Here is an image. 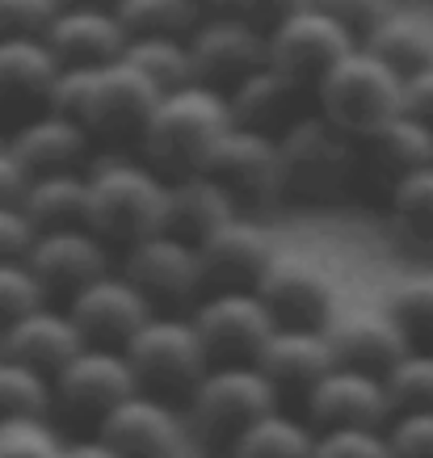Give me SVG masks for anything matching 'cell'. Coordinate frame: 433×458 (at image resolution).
Here are the masks:
<instances>
[{
    "label": "cell",
    "instance_id": "1",
    "mask_svg": "<svg viewBox=\"0 0 433 458\" xmlns=\"http://www.w3.org/2000/svg\"><path fill=\"white\" fill-rule=\"evenodd\" d=\"M156 98H160V84L126 55H118L106 64H64L47 106L72 114L76 123L89 126V135L140 140Z\"/></svg>",
    "mask_w": 433,
    "mask_h": 458
},
{
    "label": "cell",
    "instance_id": "2",
    "mask_svg": "<svg viewBox=\"0 0 433 458\" xmlns=\"http://www.w3.org/2000/svg\"><path fill=\"white\" fill-rule=\"evenodd\" d=\"M84 177H89L84 223L110 249H131L135 240L165 232L168 177L160 168L131 156H110V160H98Z\"/></svg>",
    "mask_w": 433,
    "mask_h": 458
},
{
    "label": "cell",
    "instance_id": "3",
    "mask_svg": "<svg viewBox=\"0 0 433 458\" xmlns=\"http://www.w3.org/2000/svg\"><path fill=\"white\" fill-rule=\"evenodd\" d=\"M227 123H232V106H227L224 89L202 81L165 89L140 131L143 160L152 168H160L165 177L198 173L207 148L219 140V131Z\"/></svg>",
    "mask_w": 433,
    "mask_h": 458
},
{
    "label": "cell",
    "instance_id": "4",
    "mask_svg": "<svg viewBox=\"0 0 433 458\" xmlns=\"http://www.w3.org/2000/svg\"><path fill=\"white\" fill-rule=\"evenodd\" d=\"M282 198L328 207L353 190L358 181V140L328 123L320 110L299 114L278 131Z\"/></svg>",
    "mask_w": 433,
    "mask_h": 458
},
{
    "label": "cell",
    "instance_id": "5",
    "mask_svg": "<svg viewBox=\"0 0 433 458\" xmlns=\"http://www.w3.org/2000/svg\"><path fill=\"white\" fill-rule=\"evenodd\" d=\"M311 98L328 123H336L353 140H366L395 114H404V76L358 42L316 81Z\"/></svg>",
    "mask_w": 433,
    "mask_h": 458
},
{
    "label": "cell",
    "instance_id": "6",
    "mask_svg": "<svg viewBox=\"0 0 433 458\" xmlns=\"http://www.w3.org/2000/svg\"><path fill=\"white\" fill-rule=\"evenodd\" d=\"M278 408V391L257 361H210L185 395L190 437L227 450L257 417Z\"/></svg>",
    "mask_w": 433,
    "mask_h": 458
},
{
    "label": "cell",
    "instance_id": "7",
    "mask_svg": "<svg viewBox=\"0 0 433 458\" xmlns=\"http://www.w3.org/2000/svg\"><path fill=\"white\" fill-rule=\"evenodd\" d=\"M123 353L131 358V370L140 378L143 391L156 395H190L198 378L207 375L210 353L198 336L194 319L177 316H152L140 333L123 345Z\"/></svg>",
    "mask_w": 433,
    "mask_h": 458
},
{
    "label": "cell",
    "instance_id": "8",
    "mask_svg": "<svg viewBox=\"0 0 433 458\" xmlns=\"http://www.w3.org/2000/svg\"><path fill=\"white\" fill-rule=\"evenodd\" d=\"M198 173L219 181L236 207H266L269 198H282V160H278V135L252 131V126L227 123L219 140L207 148Z\"/></svg>",
    "mask_w": 433,
    "mask_h": 458
},
{
    "label": "cell",
    "instance_id": "9",
    "mask_svg": "<svg viewBox=\"0 0 433 458\" xmlns=\"http://www.w3.org/2000/svg\"><path fill=\"white\" fill-rule=\"evenodd\" d=\"M51 387H55V412H64L68 420L101 425L114 403L140 391V378L118 345H84L51 375Z\"/></svg>",
    "mask_w": 433,
    "mask_h": 458
},
{
    "label": "cell",
    "instance_id": "10",
    "mask_svg": "<svg viewBox=\"0 0 433 458\" xmlns=\"http://www.w3.org/2000/svg\"><path fill=\"white\" fill-rule=\"evenodd\" d=\"M266 34H269V64L282 68L286 76H294L303 89H316L324 72L358 47V34L341 26L316 0L286 13L282 21H274Z\"/></svg>",
    "mask_w": 433,
    "mask_h": 458
},
{
    "label": "cell",
    "instance_id": "11",
    "mask_svg": "<svg viewBox=\"0 0 433 458\" xmlns=\"http://www.w3.org/2000/svg\"><path fill=\"white\" fill-rule=\"evenodd\" d=\"M98 433L123 458H185L190 445V425L173 408V400L143 387L131 391L123 403H114Z\"/></svg>",
    "mask_w": 433,
    "mask_h": 458
},
{
    "label": "cell",
    "instance_id": "12",
    "mask_svg": "<svg viewBox=\"0 0 433 458\" xmlns=\"http://www.w3.org/2000/svg\"><path fill=\"white\" fill-rule=\"evenodd\" d=\"M190 55H194V76L215 89H232L257 72L269 59V34L244 13L227 9V13L202 17L190 30Z\"/></svg>",
    "mask_w": 433,
    "mask_h": 458
},
{
    "label": "cell",
    "instance_id": "13",
    "mask_svg": "<svg viewBox=\"0 0 433 458\" xmlns=\"http://www.w3.org/2000/svg\"><path fill=\"white\" fill-rule=\"evenodd\" d=\"M190 319L210 361H252L266 336L278 328L274 311L257 291H207Z\"/></svg>",
    "mask_w": 433,
    "mask_h": 458
},
{
    "label": "cell",
    "instance_id": "14",
    "mask_svg": "<svg viewBox=\"0 0 433 458\" xmlns=\"http://www.w3.org/2000/svg\"><path fill=\"white\" fill-rule=\"evenodd\" d=\"M303 412H308L311 429H350V425L387 429L395 417L383 375H370V370H358V366H341V361L308 391Z\"/></svg>",
    "mask_w": 433,
    "mask_h": 458
},
{
    "label": "cell",
    "instance_id": "15",
    "mask_svg": "<svg viewBox=\"0 0 433 458\" xmlns=\"http://www.w3.org/2000/svg\"><path fill=\"white\" fill-rule=\"evenodd\" d=\"M252 291L266 299L278 324H294V328H328V319L336 316V286L333 274L311 257H291L278 252L266 265L261 282Z\"/></svg>",
    "mask_w": 433,
    "mask_h": 458
},
{
    "label": "cell",
    "instance_id": "16",
    "mask_svg": "<svg viewBox=\"0 0 433 458\" xmlns=\"http://www.w3.org/2000/svg\"><path fill=\"white\" fill-rule=\"evenodd\" d=\"M123 274L152 307H182L190 303L207 282H202V261H198V244L173 236V232H156V236L135 240L123 257Z\"/></svg>",
    "mask_w": 433,
    "mask_h": 458
},
{
    "label": "cell",
    "instance_id": "17",
    "mask_svg": "<svg viewBox=\"0 0 433 458\" xmlns=\"http://www.w3.org/2000/svg\"><path fill=\"white\" fill-rule=\"evenodd\" d=\"M68 316L89 345H118L123 349L143 324L156 316L148 294L126 278V274H101V278L84 282L81 291L68 299Z\"/></svg>",
    "mask_w": 433,
    "mask_h": 458
},
{
    "label": "cell",
    "instance_id": "18",
    "mask_svg": "<svg viewBox=\"0 0 433 458\" xmlns=\"http://www.w3.org/2000/svg\"><path fill=\"white\" fill-rule=\"evenodd\" d=\"M26 261H30V269L38 274L42 291L72 299L84 282L101 278V274L110 269V244H106L89 223L47 227V232L34 236Z\"/></svg>",
    "mask_w": 433,
    "mask_h": 458
},
{
    "label": "cell",
    "instance_id": "19",
    "mask_svg": "<svg viewBox=\"0 0 433 458\" xmlns=\"http://www.w3.org/2000/svg\"><path fill=\"white\" fill-rule=\"evenodd\" d=\"M274 257H278L274 236H269L261 223L240 219V215L227 219L219 232H210L198 244L207 291H252Z\"/></svg>",
    "mask_w": 433,
    "mask_h": 458
},
{
    "label": "cell",
    "instance_id": "20",
    "mask_svg": "<svg viewBox=\"0 0 433 458\" xmlns=\"http://www.w3.org/2000/svg\"><path fill=\"white\" fill-rule=\"evenodd\" d=\"M252 361L274 383L278 400H299V403L308 400V391L336 366L328 333L324 328H294V324H278Z\"/></svg>",
    "mask_w": 433,
    "mask_h": 458
},
{
    "label": "cell",
    "instance_id": "21",
    "mask_svg": "<svg viewBox=\"0 0 433 458\" xmlns=\"http://www.w3.org/2000/svg\"><path fill=\"white\" fill-rule=\"evenodd\" d=\"M328 345L341 366H358L370 375H387L404 358L412 341L387 307H350L328 319Z\"/></svg>",
    "mask_w": 433,
    "mask_h": 458
},
{
    "label": "cell",
    "instance_id": "22",
    "mask_svg": "<svg viewBox=\"0 0 433 458\" xmlns=\"http://www.w3.org/2000/svg\"><path fill=\"white\" fill-rule=\"evenodd\" d=\"M433 160V126L412 118V114H395L392 123H383L370 131L366 140H358V177L378 181L392 194L395 181H404L408 173H417L420 165Z\"/></svg>",
    "mask_w": 433,
    "mask_h": 458
},
{
    "label": "cell",
    "instance_id": "23",
    "mask_svg": "<svg viewBox=\"0 0 433 458\" xmlns=\"http://www.w3.org/2000/svg\"><path fill=\"white\" fill-rule=\"evenodd\" d=\"M47 42L55 47L59 64H106L126 51L131 30L114 4H64L47 26Z\"/></svg>",
    "mask_w": 433,
    "mask_h": 458
},
{
    "label": "cell",
    "instance_id": "24",
    "mask_svg": "<svg viewBox=\"0 0 433 458\" xmlns=\"http://www.w3.org/2000/svg\"><path fill=\"white\" fill-rule=\"evenodd\" d=\"M59 68L47 34H0V106L42 110Z\"/></svg>",
    "mask_w": 433,
    "mask_h": 458
},
{
    "label": "cell",
    "instance_id": "25",
    "mask_svg": "<svg viewBox=\"0 0 433 458\" xmlns=\"http://www.w3.org/2000/svg\"><path fill=\"white\" fill-rule=\"evenodd\" d=\"M89 126L76 123L72 114H59L51 106H42L9 135V148L17 160L26 165V173H55V168H76L89 152Z\"/></svg>",
    "mask_w": 433,
    "mask_h": 458
},
{
    "label": "cell",
    "instance_id": "26",
    "mask_svg": "<svg viewBox=\"0 0 433 458\" xmlns=\"http://www.w3.org/2000/svg\"><path fill=\"white\" fill-rule=\"evenodd\" d=\"M303 93H308L303 84L294 81V76H286L282 68H274V64L266 59L257 72H249L244 81H236L232 89H227L232 123L278 135L291 118H299V114H294V106H299V98H303Z\"/></svg>",
    "mask_w": 433,
    "mask_h": 458
},
{
    "label": "cell",
    "instance_id": "27",
    "mask_svg": "<svg viewBox=\"0 0 433 458\" xmlns=\"http://www.w3.org/2000/svg\"><path fill=\"white\" fill-rule=\"evenodd\" d=\"M240 207L219 181H210L207 173H182L168 177V219L165 232L202 244L210 232H219L227 219H236Z\"/></svg>",
    "mask_w": 433,
    "mask_h": 458
},
{
    "label": "cell",
    "instance_id": "28",
    "mask_svg": "<svg viewBox=\"0 0 433 458\" xmlns=\"http://www.w3.org/2000/svg\"><path fill=\"white\" fill-rule=\"evenodd\" d=\"M84 345H89V341L81 336L76 319H72L68 311H51L47 303L26 311V316H17L13 324H4V353L38 366L47 375H55L59 366H64L72 353H81Z\"/></svg>",
    "mask_w": 433,
    "mask_h": 458
},
{
    "label": "cell",
    "instance_id": "29",
    "mask_svg": "<svg viewBox=\"0 0 433 458\" xmlns=\"http://www.w3.org/2000/svg\"><path fill=\"white\" fill-rule=\"evenodd\" d=\"M21 210L30 223L47 232V227H72L84 223V207H89V177L81 168H55V173H34L21 190Z\"/></svg>",
    "mask_w": 433,
    "mask_h": 458
},
{
    "label": "cell",
    "instance_id": "30",
    "mask_svg": "<svg viewBox=\"0 0 433 458\" xmlns=\"http://www.w3.org/2000/svg\"><path fill=\"white\" fill-rule=\"evenodd\" d=\"M311 450H316V429L274 408L227 445V458H311Z\"/></svg>",
    "mask_w": 433,
    "mask_h": 458
},
{
    "label": "cell",
    "instance_id": "31",
    "mask_svg": "<svg viewBox=\"0 0 433 458\" xmlns=\"http://www.w3.org/2000/svg\"><path fill=\"white\" fill-rule=\"evenodd\" d=\"M362 47H370L378 59H387L400 76H408V72L433 64V26L425 17H412L404 9H395L387 21H378L366 34Z\"/></svg>",
    "mask_w": 433,
    "mask_h": 458
},
{
    "label": "cell",
    "instance_id": "32",
    "mask_svg": "<svg viewBox=\"0 0 433 458\" xmlns=\"http://www.w3.org/2000/svg\"><path fill=\"white\" fill-rule=\"evenodd\" d=\"M387 210H392L395 236L404 244L433 249V160L408 173L404 181H395L387 194Z\"/></svg>",
    "mask_w": 433,
    "mask_h": 458
},
{
    "label": "cell",
    "instance_id": "33",
    "mask_svg": "<svg viewBox=\"0 0 433 458\" xmlns=\"http://www.w3.org/2000/svg\"><path fill=\"white\" fill-rule=\"evenodd\" d=\"M135 68H143L165 89H177V84L198 81L194 76V55H190V34H131L123 51Z\"/></svg>",
    "mask_w": 433,
    "mask_h": 458
},
{
    "label": "cell",
    "instance_id": "34",
    "mask_svg": "<svg viewBox=\"0 0 433 458\" xmlns=\"http://www.w3.org/2000/svg\"><path fill=\"white\" fill-rule=\"evenodd\" d=\"M55 412V387L51 375L30 361L0 353V420L4 417H51Z\"/></svg>",
    "mask_w": 433,
    "mask_h": 458
},
{
    "label": "cell",
    "instance_id": "35",
    "mask_svg": "<svg viewBox=\"0 0 433 458\" xmlns=\"http://www.w3.org/2000/svg\"><path fill=\"white\" fill-rule=\"evenodd\" d=\"M114 9L131 34H190L207 17L202 0H118Z\"/></svg>",
    "mask_w": 433,
    "mask_h": 458
},
{
    "label": "cell",
    "instance_id": "36",
    "mask_svg": "<svg viewBox=\"0 0 433 458\" xmlns=\"http://www.w3.org/2000/svg\"><path fill=\"white\" fill-rule=\"evenodd\" d=\"M383 383H387L395 412H425V408H433V349L412 345L383 375Z\"/></svg>",
    "mask_w": 433,
    "mask_h": 458
},
{
    "label": "cell",
    "instance_id": "37",
    "mask_svg": "<svg viewBox=\"0 0 433 458\" xmlns=\"http://www.w3.org/2000/svg\"><path fill=\"white\" fill-rule=\"evenodd\" d=\"M387 311L400 319L412 345H433V274L404 278L387 299Z\"/></svg>",
    "mask_w": 433,
    "mask_h": 458
},
{
    "label": "cell",
    "instance_id": "38",
    "mask_svg": "<svg viewBox=\"0 0 433 458\" xmlns=\"http://www.w3.org/2000/svg\"><path fill=\"white\" fill-rule=\"evenodd\" d=\"M59 433L47 417H4L0 420V458H64Z\"/></svg>",
    "mask_w": 433,
    "mask_h": 458
},
{
    "label": "cell",
    "instance_id": "39",
    "mask_svg": "<svg viewBox=\"0 0 433 458\" xmlns=\"http://www.w3.org/2000/svg\"><path fill=\"white\" fill-rule=\"evenodd\" d=\"M42 303H47V291L26 257H4L0 261V324H13L17 316H26Z\"/></svg>",
    "mask_w": 433,
    "mask_h": 458
},
{
    "label": "cell",
    "instance_id": "40",
    "mask_svg": "<svg viewBox=\"0 0 433 458\" xmlns=\"http://www.w3.org/2000/svg\"><path fill=\"white\" fill-rule=\"evenodd\" d=\"M311 458H392L387 429H316V450Z\"/></svg>",
    "mask_w": 433,
    "mask_h": 458
},
{
    "label": "cell",
    "instance_id": "41",
    "mask_svg": "<svg viewBox=\"0 0 433 458\" xmlns=\"http://www.w3.org/2000/svg\"><path fill=\"white\" fill-rule=\"evenodd\" d=\"M392 458H433V408L425 412H395L387 425Z\"/></svg>",
    "mask_w": 433,
    "mask_h": 458
},
{
    "label": "cell",
    "instance_id": "42",
    "mask_svg": "<svg viewBox=\"0 0 433 458\" xmlns=\"http://www.w3.org/2000/svg\"><path fill=\"white\" fill-rule=\"evenodd\" d=\"M64 0H0V34H47Z\"/></svg>",
    "mask_w": 433,
    "mask_h": 458
},
{
    "label": "cell",
    "instance_id": "43",
    "mask_svg": "<svg viewBox=\"0 0 433 458\" xmlns=\"http://www.w3.org/2000/svg\"><path fill=\"white\" fill-rule=\"evenodd\" d=\"M316 4H324V9L341 21V26L353 30V34H358V42H362L366 34L378 26V21H387V17L400 9V0H316Z\"/></svg>",
    "mask_w": 433,
    "mask_h": 458
},
{
    "label": "cell",
    "instance_id": "44",
    "mask_svg": "<svg viewBox=\"0 0 433 458\" xmlns=\"http://www.w3.org/2000/svg\"><path fill=\"white\" fill-rule=\"evenodd\" d=\"M34 236H38V227L30 223L21 202H0V261L4 257H26Z\"/></svg>",
    "mask_w": 433,
    "mask_h": 458
},
{
    "label": "cell",
    "instance_id": "45",
    "mask_svg": "<svg viewBox=\"0 0 433 458\" xmlns=\"http://www.w3.org/2000/svg\"><path fill=\"white\" fill-rule=\"evenodd\" d=\"M404 110L433 126V64L404 76Z\"/></svg>",
    "mask_w": 433,
    "mask_h": 458
},
{
    "label": "cell",
    "instance_id": "46",
    "mask_svg": "<svg viewBox=\"0 0 433 458\" xmlns=\"http://www.w3.org/2000/svg\"><path fill=\"white\" fill-rule=\"evenodd\" d=\"M303 4H311V0H227V9L244 13L249 21H257L261 30H269L274 21H282L286 13L303 9Z\"/></svg>",
    "mask_w": 433,
    "mask_h": 458
},
{
    "label": "cell",
    "instance_id": "47",
    "mask_svg": "<svg viewBox=\"0 0 433 458\" xmlns=\"http://www.w3.org/2000/svg\"><path fill=\"white\" fill-rule=\"evenodd\" d=\"M26 165L17 160V152L9 148V140L0 143V202H17L21 198V190H26Z\"/></svg>",
    "mask_w": 433,
    "mask_h": 458
},
{
    "label": "cell",
    "instance_id": "48",
    "mask_svg": "<svg viewBox=\"0 0 433 458\" xmlns=\"http://www.w3.org/2000/svg\"><path fill=\"white\" fill-rule=\"evenodd\" d=\"M64 458H123L118 450H114L106 437H81V442H68L64 445Z\"/></svg>",
    "mask_w": 433,
    "mask_h": 458
},
{
    "label": "cell",
    "instance_id": "49",
    "mask_svg": "<svg viewBox=\"0 0 433 458\" xmlns=\"http://www.w3.org/2000/svg\"><path fill=\"white\" fill-rule=\"evenodd\" d=\"M64 4H118V0H64Z\"/></svg>",
    "mask_w": 433,
    "mask_h": 458
},
{
    "label": "cell",
    "instance_id": "50",
    "mask_svg": "<svg viewBox=\"0 0 433 458\" xmlns=\"http://www.w3.org/2000/svg\"><path fill=\"white\" fill-rule=\"evenodd\" d=\"M0 353H4V324H0Z\"/></svg>",
    "mask_w": 433,
    "mask_h": 458
}]
</instances>
